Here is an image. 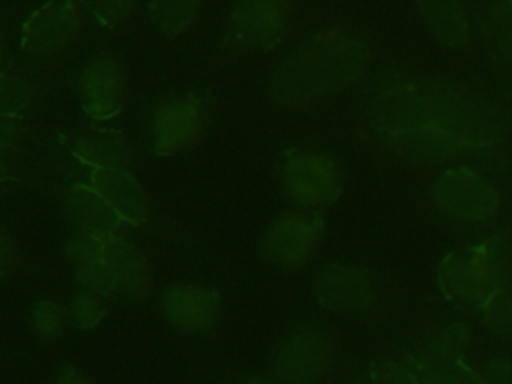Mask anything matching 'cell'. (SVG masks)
Here are the masks:
<instances>
[{"label": "cell", "instance_id": "6da1fadb", "mask_svg": "<svg viewBox=\"0 0 512 384\" xmlns=\"http://www.w3.org/2000/svg\"><path fill=\"white\" fill-rule=\"evenodd\" d=\"M368 134L392 156L444 166L490 150L500 134L494 108L454 80L400 76L374 90L364 108Z\"/></svg>", "mask_w": 512, "mask_h": 384}, {"label": "cell", "instance_id": "7a4b0ae2", "mask_svg": "<svg viewBox=\"0 0 512 384\" xmlns=\"http://www.w3.org/2000/svg\"><path fill=\"white\" fill-rule=\"evenodd\" d=\"M370 66L364 40L330 28L302 44L272 76L268 96L278 108L306 110L354 86Z\"/></svg>", "mask_w": 512, "mask_h": 384}, {"label": "cell", "instance_id": "3957f363", "mask_svg": "<svg viewBox=\"0 0 512 384\" xmlns=\"http://www.w3.org/2000/svg\"><path fill=\"white\" fill-rule=\"evenodd\" d=\"M436 280L446 298L480 306L492 292L512 284V256L494 240L460 246L442 258Z\"/></svg>", "mask_w": 512, "mask_h": 384}, {"label": "cell", "instance_id": "277c9868", "mask_svg": "<svg viewBox=\"0 0 512 384\" xmlns=\"http://www.w3.org/2000/svg\"><path fill=\"white\" fill-rule=\"evenodd\" d=\"M434 208L458 224H486L498 216L502 196L498 186L480 170L470 166H448L430 186Z\"/></svg>", "mask_w": 512, "mask_h": 384}, {"label": "cell", "instance_id": "5b68a950", "mask_svg": "<svg viewBox=\"0 0 512 384\" xmlns=\"http://www.w3.org/2000/svg\"><path fill=\"white\" fill-rule=\"evenodd\" d=\"M280 188L294 206L322 210L332 206L344 188L340 164L324 150L298 146L288 150L278 168Z\"/></svg>", "mask_w": 512, "mask_h": 384}, {"label": "cell", "instance_id": "8992f818", "mask_svg": "<svg viewBox=\"0 0 512 384\" xmlns=\"http://www.w3.org/2000/svg\"><path fill=\"white\" fill-rule=\"evenodd\" d=\"M324 238V218L318 210L290 206L266 226L260 256L278 270H300L318 252Z\"/></svg>", "mask_w": 512, "mask_h": 384}, {"label": "cell", "instance_id": "52a82bcc", "mask_svg": "<svg viewBox=\"0 0 512 384\" xmlns=\"http://www.w3.org/2000/svg\"><path fill=\"white\" fill-rule=\"evenodd\" d=\"M334 338L316 324L292 330L272 360V378L280 384H318L334 366Z\"/></svg>", "mask_w": 512, "mask_h": 384}, {"label": "cell", "instance_id": "ba28073f", "mask_svg": "<svg viewBox=\"0 0 512 384\" xmlns=\"http://www.w3.org/2000/svg\"><path fill=\"white\" fill-rule=\"evenodd\" d=\"M470 338V330L462 324L430 336L408 362L418 384H482L480 374L466 362Z\"/></svg>", "mask_w": 512, "mask_h": 384}, {"label": "cell", "instance_id": "9c48e42d", "mask_svg": "<svg viewBox=\"0 0 512 384\" xmlns=\"http://www.w3.org/2000/svg\"><path fill=\"white\" fill-rule=\"evenodd\" d=\"M312 294L332 314H366L376 306L378 286L370 270L350 262H336L314 274Z\"/></svg>", "mask_w": 512, "mask_h": 384}, {"label": "cell", "instance_id": "30bf717a", "mask_svg": "<svg viewBox=\"0 0 512 384\" xmlns=\"http://www.w3.org/2000/svg\"><path fill=\"white\" fill-rule=\"evenodd\" d=\"M206 128L204 108L196 96H174L150 114V144L160 156H176L194 148Z\"/></svg>", "mask_w": 512, "mask_h": 384}, {"label": "cell", "instance_id": "8fae6325", "mask_svg": "<svg viewBox=\"0 0 512 384\" xmlns=\"http://www.w3.org/2000/svg\"><path fill=\"white\" fill-rule=\"evenodd\" d=\"M162 318L182 334H200L220 318V294L200 282H176L160 296Z\"/></svg>", "mask_w": 512, "mask_h": 384}, {"label": "cell", "instance_id": "7c38bea8", "mask_svg": "<svg viewBox=\"0 0 512 384\" xmlns=\"http://www.w3.org/2000/svg\"><path fill=\"white\" fill-rule=\"evenodd\" d=\"M82 110L92 120L116 116L124 102V76L114 60L92 62L80 78Z\"/></svg>", "mask_w": 512, "mask_h": 384}, {"label": "cell", "instance_id": "4fadbf2b", "mask_svg": "<svg viewBox=\"0 0 512 384\" xmlns=\"http://www.w3.org/2000/svg\"><path fill=\"white\" fill-rule=\"evenodd\" d=\"M94 186L104 200L132 226H142L148 220L150 204L142 182L128 168H96L90 172Z\"/></svg>", "mask_w": 512, "mask_h": 384}, {"label": "cell", "instance_id": "5bb4252c", "mask_svg": "<svg viewBox=\"0 0 512 384\" xmlns=\"http://www.w3.org/2000/svg\"><path fill=\"white\" fill-rule=\"evenodd\" d=\"M102 254L116 272L122 294L134 300H142L148 296L154 284V274L148 256L138 244H134L120 232L102 234Z\"/></svg>", "mask_w": 512, "mask_h": 384}, {"label": "cell", "instance_id": "9a60e30c", "mask_svg": "<svg viewBox=\"0 0 512 384\" xmlns=\"http://www.w3.org/2000/svg\"><path fill=\"white\" fill-rule=\"evenodd\" d=\"M414 4L436 44L450 52L468 48L472 26L462 0H414Z\"/></svg>", "mask_w": 512, "mask_h": 384}, {"label": "cell", "instance_id": "2e32d148", "mask_svg": "<svg viewBox=\"0 0 512 384\" xmlns=\"http://www.w3.org/2000/svg\"><path fill=\"white\" fill-rule=\"evenodd\" d=\"M64 206L78 230L94 234H112L122 226L120 214L90 184H74L66 190Z\"/></svg>", "mask_w": 512, "mask_h": 384}, {"label": "cell", "instance_id": "e0dca14e", "mask_svg": "<svg viewBox=\"0 0 512 384\" xmlns=\"http://www.w3.org/2000/svg\"><path fill=\"white\" fill-rule=\"evenodd\" d=\"M76 30V12L70 4L48 6L38 12L24 30L26 48L34 54H52L60 50Z\"/></svg>", "mask_w": 512, "mask_h": 384}, {"label": "cell", "instance_id": "ac0fdd59", "mask_svg": "<svg viewBox=\"0 0 512 384\" xmlns=\"http://www.w3.org/2000/svg\"><path fill=\"white\" fill-rule=\"evenodd\" d=\"M282 20L284 0H248L234 16V34L240 44L260 48L280 32Z\"/></svg>", "mask_w": 512, "mask_h": 384}, {"label": "cell", "instance_id": "d6986e66", "mask_svg": "<svg viewBox=\"0 0 512 384\" xmlns=\"http://www.w3.org/2000/svg\"><path fill=\"white\" fill-rule=\"evenodd\" d=\"M72 154L92 170L96 168H128L130 146L122 134L116 132H84L76 136Z\"/></svg>", "mask_w": 512, "mask_h": 384}, {"label": "cell", "instance_id": "ffe728a7", "mask_svg": "<svg viewBox=\"0 0 512 384\" xmlns=\"http://www.w3.org/2000/svg\"><path fill=\"white\" fill-rule=\"evenodd\" d=\"M482 40L494 62L512 68V0H496L484 12Z\"/></svg>", "mask_w": 512, "mask_h": 384}, {"label": "cell", "instance_id": "44dd1931", "mask_svg": "<svg viewBox=\"0 0 512 384\" xmlns=\"http://www.w3.org/2000/svg\"><path fill=\"white\" fill-rule=\"evenodd\" d=\"M482 324L496 336L512 338V284L492 292L478 306Z\"/></svg>", "mask_w": 512, "mask_h": 384}, {"label": "cell", "instance_id": "7402d4cb", "mask_svg": "<svg viewBox=\"0 0 512 384\" xmlns=\"http://www.w3.org/2000/svg\"><path fill=\"white\" fill-rule=\"evenodd\" d=\"M198 0H154L152 10L158 24L168 32H180L194 18Z\"/></svg>", "mask_w": 512, "mask_h": 384}, {"label": "cell", "instance_id": "603a6c76", "mask_svg": "<svg viewBox=\"0 0 512 384\" xmlns=\"http://www.w3.org/2000/svg\"><path fill=\"white\" fill-rule=\"evenodd\" d=\"M66 322V312L62 304L54 298H44L36 302L32 310V328L40 338H58L64 330Z\"/></svg>", "mask_w": 512, "mask_h": 384}, {"label": "cell", "instance_id": "cb8c5ba5", "mask_svg": "<svg viewBox=\"0 0 512 384\" xmlns=\"http://www.w3.org/2000/svg\"><path fill=\"white\" fill-rule=\"evenodd\" d=\"M106 300L94 296V294H88V292H78L70 306H68V312H70V318L72 322L82 328V330H90L94 328L106 314V306H104Z\"/></svg>", "mask_w": 512, "mask_h": 384}, {"label": "cell", "instance_id": "d4e9b609", "mask_svg": "<svg viewBox=\"0 0 512 384\" xmlns=\"http://www.w3.org/2000/svg\"><path fill=\"white\" fill-rule=\"evenodd\" d=\"M368 384H418V378L410 364L398 360H382L372 368Z\"/></svg>", "mask_w": 512, "mask_h": 384}, {"label": "cell", "instance_id": "484cf974", "mask_svg": "<svg viewBox=\"0 0 512 384\" xmlns=\"http://www.w3.org/2000/svg\"><path fill=\"white\" fill-rule=\"evenodd\" d=\"M30 100V90L16 78L0 76V114H20Z\"/></svg>", "mask_w": 512, "mask_h": 384}, {"label": "cell", "instance_id": "4316f807", "mask_svg": "<svg viewBox=\"0 0 512 384\" xmlns=\"http://www.w3.org/2000/svg\"><path fill=\"white\" fill-rule=\"evenodd\" d=\"M482 384H512V358H490L480 372Z\"/></svg>", "mask_w": 512, "mask_h": 384}, {"label": "cell", "instance_id": "83f0119b", "mask_svg": "<svg viewBox=\"0 0 512 384\" xmlns=\"http://www.w3.org/2000/svg\"><path fill=\"white\" fill-rule=\"evenodd\" d=\"M24 132V118L20 114H0V150L18 142Z\"/></svg>", "mask_w": 512, "mask_h": 384}, {"label": "cell", "instance_id": "f1b7e54d", "mask_svg": "<svg viewBox=\"0 0 512 384\" xmlns=\"http://www.w3.org/2000/svg\"><path fill=\"white\" fill-rule=\"evenodd\" d=\"M20 262V252L16 242L0 230V278H6L8 274H12L16 270Z\"/></svg>", "mask_w": 512, "mask_h": 384}, {"label": "cell", "instance_id": "f546056e", "mask_svg": "<svg viewBox=\"0 0 512 384\" xmlns=\"http://www.w3.org/2000/svg\"><path fill=\"white\" fill-rule=\"evenodd\" d=\"M128 8H130V0H94L96 14L108 24L120 22L126 16Z\"/></svg>", "mask_w": 512, "mask_h": 384}, {"label": "cell", "instance_id": "4dcf8cb0", "mask_svg": "<svg viewBox=\"0 0 512 384\" xmlns=\"http://www.w3.org/2000/svg\"><path fill=\"white\" fill-rule=\"evenodd\" d=\"M46 384H96V382L92 380V376H88L80 368L68 366V368L60 370L58 374H54Z\"/></svg>", "mask_w": 512, "mask_h": 384}, {"label": "cell", "instance_id": "1f68e13d", "mask_svg": "<svg viewBox=\"0 0 512 384\" xmlns=\"http://www.w3.org/2000/svg\"><path fill=\"white\" fill-rule=\"evenodd\" d=\"M10 170H12V164H10V158L4 154V150H0V182L2 180H6L8 178V174H10Z\"/></svg>", "mask_w": 512, "mask_h": 384}, {"label": "cell", "instance_id": "d6a6232c", "mask_svg": "<svg viewBox=\"0 0 512 384\" xmlns=\"http://www.w3.org/2000/svg\"><path fill=\"white\" fill-rule=\"evenodd\" d=\"M248 384H280V382L274 380V378H268V376H256Z\"/></svg>", "mask_w": 512, "mask_h": 384}, {"label": "cell", "instance_id": "836d02e7", "mask_svg": "<svg viewBox=\"0 0 512 384\" xmlns=\"http://www.w3.org/2000/svg\"><path fill=\"white\" fill-rule=\"evenodd\" d=\"M0 66H2V60H0Z\"/></svg>", "mask_w": 512, "mask_h": 384}]
</instances>
